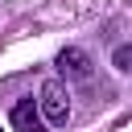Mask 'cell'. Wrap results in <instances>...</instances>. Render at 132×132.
Masks as SVG:
<instances>
[{
	"instance_id": "obj_4",
	"label": "cell",
	"mask_w": 132,
	"mask_h": 132,
	"mask_svg": "<svg viewBox=\"0 0 132 132\" xmlns=\"http://www.w3.org/2000/svg\"><path fill=\"white\" fill-rule=\"evenodd\" d=\"M111 62H116V70H132V45H116Z\"/></svg>"
},
{
	"instance_id": "obj_3",
	"label": "cell",
	"mask_w": 132,
	"mask_h": 132,
	"mask_svg": "<svg viewBox=\"0 0 132 132\" xmlns=\"http://www.w3.org/2000/svg\"><path fill=\"white\" fill-rule=\"evenodd\" d=\"M12 128H16V132H45L41 107H37L33 99H16V103H12Z\"/></svg>"
},
{
	"instance_id": "obj_2",
	"label": "cell",
	"mask_w": 132,
	"mask_h": 132,
	"mask_svg": "<svg viewBox=\"0 0 132 132\" xmlns=\"http://www.w3.org/2000/svg\"><path fill=\"white\" fill-rule=\"evenodd\" d=\"M58 70H62L70 82H91V74H95L91 54H87V50H78V45H66V50L58 54Z\"/></svg>"
},
{
	"instance_id": "obj_1",
	"label": "cell",
	"mask_w": 132,
	"mask_h": 132,
	"mask_svg": "<svg viewBox=\"0 0 132 132\" xmlns=\"http://www.w3.org/2000/svg\"><path fill=\"white\" fill-rule=\"evenodd\" d=\"M37 107H41V120L50 128H62L70 120V95H66V82L62 78H45L41 82V95H37Z\"/></svg>"
}]
</instances>
